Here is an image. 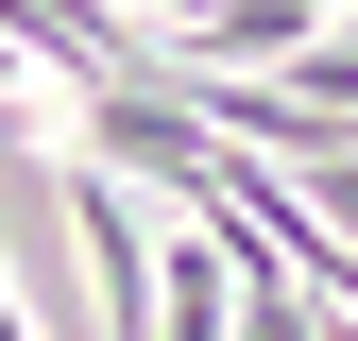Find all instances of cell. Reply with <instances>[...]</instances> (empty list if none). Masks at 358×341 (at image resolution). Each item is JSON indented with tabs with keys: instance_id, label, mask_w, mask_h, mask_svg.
Listing matches in <instances>:
<instances>
[{
	"instance_id": "6da1fadb",
	"label": "cell",
	"mask_w": 358,
	"mask_h": 341,
	"mask_svg": "<svg viewBox=\"0 0 358 341\" xmlns=\"http://www.w3.org/2000/svg\"><path fill=\"white\" fill-rule=\"evenodd\" d=\"M154 341H239V273H222V239L154 256Z\"/></svg>"
}]
</instances>
